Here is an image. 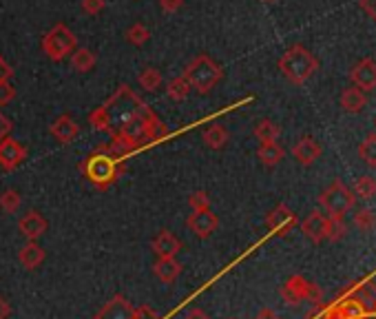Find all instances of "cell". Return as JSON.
Instances as JSON below:
<instances>
[{
	"mask_svg": "<svg viewBox=\"0 0 376 319\" xmlns=\"http://www.w3.org/2000/svg\"><path fill=\"white\" fill-rule=\"evenodd\" d=\"M146 106L148 104L142 102V98L129 85H119L107 102L89 113V125L100 133H109L113 138V135L122 133Z\"/></svg>",
	"mask_w": 376,
	"mask_h": 319,
	"instance_id": "obj_1",
	"label": "cell"
},
{
	"mask_svg": "<svg viewBox=\"0 0 376 319\" xmlns=\"http://www.w3.org/2000/svg\"><path fill=\"white\" fill-rule=\"evenodd\" d=\"M124 169L127 162H119L117 158H113L107 144H100L98 149H93L80 164V171L86 177V182H91L100 191L113 187L119 175L124 173Z\"/></svg>",
	"mask_w": 376,
	"mask_h": 319,
	"instance_id": "obj_2",
	"label": "cell"
},
{
	"mask_svg": "<svg viewBox=\"0 0 376 319\" xmlns=\"http://www.w3.org/2000/svg\"><path fill=\"white\" fill-rule=\"evenodd\" d=\"M279 71L292 85H304L319 71V60L304 44H294L279 58Z\"/></svg>",
	"mask_w": 376,
	"mask_h": 319,
	"instance_id": "obj_3",
	"label": "cell"
},
{
	"mask_svg": "<svg viewBox=\"0 0 376 319\" xmlns=\"http://www.w3.org/2000/svg\"><path fill=\"white\" fill-rule=\"evenodd\" d=\"M182 75L188 80L190 89L200 91V94H208V91L215 89V85H219V80L223 78V71L210 56L200 54L186 65Z\"/></svg>",
	"mask_w": 376,
	"mask_h": 319,
	"instance_id": "obj_4",
	"label": "cell"
},
{
	"mask_svg": "<svg viewBox=\"0 0 376 319\" xmlns=\"http://www.w3.org/2000/svg\"><path fill=\"white\" fill-rule=\"evenodd\" d=\"M319 206L328 218L343 220L348 215V211L356 206V197L350 187H345L341 180H335L321 195H319Z\"/></svg>",
	"mask_w": 376,
	"mask_h": 319,
	"instance_id": "obj_5",
	"label": "cell"
},
{
	"mask_svg": "<svg viewBox=\"0 0 376 319\" xmlns=\"http://www.w3.org/2000/svg\"><path fill=\"white\" fill-rule=\"evenodd\" d=\"M281 299L288 304V306H297V304H312V306H317V304L323 301V291L319 288V284L310 282L304 275H292L285 280V284L281 286Z\"/></svg>",
	"mask_w": 376,
	"mask_h": 319,
	"instance_id": "obj_6",
	"label": "cell"
},
{
	"mask_svg": "<svg viewBox=\"0 0 376 319\" xmlns=\"http://www.w3.org/2000/svg\"><path fill=\"white\" fill-rule=\"evenodd\" d=\"M75 49H78V38H75L71 29L63 23H58L42 36V51L47 54L49 60H56V63L65 60Z\"/></svg>",
	"mask_w": 376,
	"mask_h": 319,
	"instance_id": "obj_7",
	"label": "cell"
},
{
	"mask_svg": "<svg viewBox=\"0 0 376 319\" xmlns=\"http://www.w3.org/2000/svg\"><path fill=\"white\" fill-rule=\"evenodd\" d=\"M341 295L354 299L368 315H376V284L372 280H358L348 284L341 291Z\"/></svg>",
	"mask_w": 376,
	"mask_h": 319,
	"instance_id": "obj_8",
	"label": "cell"
},
{
	"mask_svg": "<svg viewBox=\"0 0 376 319\" xmlns=\"http://www.w3.org/2000/svg\"><path fill=\"white\" fill-rule=\"evenodd\" d=\"M299 224L297 215L290 211V206H285V204H277L273 211L266 215V226L270 231H273L275 235H288L294 226Z\"/></svg>",
	"mask_w": 376,
	"mask_h": 319,
	"instance_id": "obj_9",
	"label": "cell"
},
{
	"mask_svg": "<svg viewBox=\"0 0 376 319\" xmlns=\"http://www.w3.org/2000/svg\"><path fill=\"white\" fill-rule=\"evenodd\" d=\"M330 222H332V218H328L323 211H312L310 215L301 222V231H304V235L310 242H314V244H321V242L328 239Z\"/></svg>",
	"mask_w": 376,
	"mask_h": 319,
	"instance_id": "obj_10",
	"label": "cell"
},
{
	"mask_svg": "<svg viewBox=\"0 0 376 319\" xmlns=\"http://www.w3.org/2000/svg\"><path fill=\"white\" fill-rule=\"evenodd\" d=\"M186 226H188V231L195 235V237H200V239H206L210 237L215 231H217V226H219V220L213 211H193L188 220H186Z\"/></svg>",
	"mask_w": 376,
	"mask_h": 319,
	"instance_id": "obj_11",
	"label": "cell"
},
{
	"mask_svg": "<svg viewBox=\"0 0 376 319\" xmlns=\"http://www.w3.org/2000/svg\"><path fill=\"white\" fill-rule=\"evenodd\" d=\"M350 78H352V85L358 87L361 91H365V94L376 89V60L372 58L358 60L350 71Z\"/></svg>",
	"mask_w": 376,
	"mask_h": 319,
	"instance_id": "obj_12",
	"label": "cell"
},
{
	"mask_svg": "<svg viewBox=\"0 0 376 319\" xmlns=\"http://www.w3.org/2000/svg\"><path fill=\"white\" fill-rule=\"evenodd\" d=\"M27 160V149L13 138H5L0 142V166L5 171H13Z\"/></svg>",
	"mask_w": 376,
	"mask_h": 319,
	"instance_id": "obj_13",
	"label": "cell"
},
{
	"mask_svg": "<svg viewBox=\"0 0 376 319\" xmlns=\"http://www.w3.org/2000/svg\"><path fill=\"white\" fill-rule=\"evenodd\" d=\"M321 154H323V149L319 140H314L312 135H304V138H299L292 146V158L304 166L314 164L321 158Z\"/></svg>",
	"mask_w": 376,
	"mask_h": 319,
	"instance_id": "obj_14",
	"label": "cell"
},
{
	"mask_svg": "<svg viewBox=\"0 0 376 319\" xmlns=\"http://www.w3.org/2000/svg\"><path fill=\"white\" fill-rule=\"evenodd\" d=\"M96 319H135V306L127 297L115 295L98 311Z\"/></svg>",
	"mask_w": 376,
	"mask_h": 319,
	"instance_id": "obj_15",
	"label": "cell"
},
{
	"mask_svg": "<svg viewBox=\"0 0 376 319\" xmlns=\"http://www.w3.org/2000/svg\"><path fill=\"white\" fill-rule=\"evenodd\" d=\"M49 229L47 220H44L38 211H29L25 218H20L18 222V231L29 239V242H38L40 235H44Z\"/></svg>",
	"mask_w": 376,
	"mask_h": 319,
	"instance_id": "obj_16",
	"label": "cell"
},
{
	"mask_svg": "<svg viewBox=\"0 0 376 319\" xmlns=\"http://www.w3.org/2000/svg\"><path fill=\"white\" fill-rule=\"evenodd\" d=\"M49 133L53 135V138L60 144H69V142H73L75 138H78L80 127H78V123H75L71 115H60V118H56L53 123H51Z\"/></svg>",
	"mask_w": 376,
	"mask_h": 319,
	"instance_id": "obj_17",
	"label": "cell"
},
{
	"mask_svg": "<svg viewBox=\"0 0 376 319\" xmlns=\"http://www.w3.org/2000/svg\"><path fill=\"white\" fill-rule=\"evenodd\" d=\"M150 249L157 257H175L182 249V242H179L171 231H160L153 242H150Z\"/></svg>",
	"mask_w": 376,
	"mask_h": 319,
	"instance_id": "obj_18",
	"label": "cell"
},
{
	"mask_svg": "<svg viewBox=\"0 0 376 319\" xmlns=\"http://www.w3.org/2000/svg\"><path fill=\"white\" fill-rule=\"evenodd\" d=\"M341 106H343V111L345 113H361L368 106V94L365 91H361L358 87H348V89H343V94H341Z\"/></svg>",
	"mask_w": 376,
	"mask_h": 319,
	"instance_id": "obj_19",
	"label": "cell"
},
{
	"mask_svg": "<svg viewBox=\"0 0 376 319\" xmlns=\"http://www.w3.org/2000/svg\"><path fill=\"white\" fill-rule=\"evenodd\" d=\"M155 277L164 284H171L179 277V273H182V264H179L175 257H157V262L153 266Z\"/></svg>",
	"mask_w": 376,
	"mask_h": 319,
	"instance_id": "obj_20",
	"label": "cell"
},
{
	"mask_svg": "<svg viewBox=\"0 0 376 319\" xmlns=\"http://www.w3.org/2000/svg\"><path fill=\"white\" fill-rule=\"evenodd\" d=\"M44 257H47V253H44V249L38 244V242H27V244L18 253V260L27 270L38 268L44 262Z\"/></svg>",
	"mask_w": 376,
	"mask_h": 319,
	"instance_id": "obj_21",
	"label": "cell"
},
{
	"mask_svg": "<svg viewBox=\"0 0 376 319\" xmlns=\"http://www.w3.org/2000/svg\"><path fill=\"white\" fill-rule=\"evenodd\" d=\"M285 156V151L279 142H266V144H259L257 149V158L264 166H268V169H273V166H277Z\"/></svg>",
	"mask_w": 376,
	"mask_h": 319,
	"instance_id": "obj_22",
	"label": "cell"
},
{
	"mask_svg": "<svg viewBox=\"0 0 376 319\" xmlns=\"http://www.w3.org/2000/svg\"><path fill=\"white\" fill-rule=\"evenodd\" d=\"M98 63V58L91 49H84V47H78L73 54H71V67L78 71V73H89Z\"/></svg>",
	"mask_w": 376,
	"mask_h": 319,
	"instance_id": "obj_23",
	"label": "cell"
},
{
	"mask_svg": "<svg viewBox=\"0 0 376 319\" xmlns=\"http://www.w3.org/2000/svg\"><path fill=\"white\" fill-rule=\"evenodd\" d=\"M281 135V127L277 123H273V120H259L257 125H254V138H257L261 144L266 142H277Z\"/></svg>",
	"mask_w": 376,
	"mask_h": 319,
	"instance_id": "obj_24",
	"label": "cell"
},
{
	"mask_svg": "<svg viewBox=\"0 0 376 319\" xmlns=\"http://www.w3.org/2000/svg\"><path fill=\"white\" fill-rule=\"evenodd\" d=\"M202 140L206 142L208 149H223L226 144H228V131H226L221 125H210L204 133H202Z\"/></svg>",
	"mask_w": 376,
	"mask_h": 319,
	"instance_id": "obj_25",
	"label": "cell"
},
{
	"mask_svg": "<svg viewBox=\"0 0 376 319\" xmlns=\"http://www.w3.org/2000/svg\"><path fill=\"white\" fill-rule=\"evenodd\" d=\"M162 73L155 69V67H146V69H142L140 71V75H138V85L144 89V91H148V94H153V91H157L160 87H162Z\"/></svg>",
	"mask_w": 376,
	"mask_h": 319,
	"instance_id": "obj_26",
	"label": "cell"
},
{
	"mask_svg": "<svg viewBox=\"0 0 376 319\" xmlns=\"http://www.w3.org/2000/svg\"><path fill=\"white\" fill-rule=\"evenodd\" d=\"M354 226L361 233H372L376 229V213L370 206H363L354 213Z\"/></svg>",
	"mask_w": 376,
	"mask_h": 319,
	"instance_id": "obj_27",
	"label": "cell"
},
{
	"mask_svg": "<svg viewBox=\"0 0 376 319\" xmlns=\"http://www.w3.org/2000/svg\"><path fill=\"white\" fill-rule=\"evenodd\" d=\"M190 91H193V89H190V85H188V80L184 78V75H175V78L167 85V94H169V98L175 100V102L186 100Z\"/></svg>",
	"mask_w": 376,
	"mask_h": 319,
	"instance_id": "obj_28",
	"label": "cell"
},
{
	"mask_svg": "<svg viewBox=\"0 0 376 319\" xmlns=\"http://www.w3.org/2000/svg\"><path fill=\"white\" fill-rule=\"evenodd\" d=\"M358 158L363 160L370 169H376V133L365 135V140L358 144Z\"/></svg>",
	"mask_w": 376,
	"mask_h": 319,
	"instance_id": "obj_29",
	"label": "cell"
},
{
	"mask_svg": "<svg viewBox=\"0 0 376 319\" xmlns=\"http://www.w3.org/2000/svg\"><path fill=\"white\" fill-rule=\"evenodd\" d=\"M352 193H354V197H361V200H372L376 195V180L372 175L358 177L352 187Z\"/></svg>",
	"mask_w": 376,
	"mask_h": 319,
	"instance_id": "obj_30",
	"label": "cell"
},
{
	"mask_svg": "<svg viewBox=\"0 0 376 319\" xmlns=\"http://www.w3.org/2000/svg\"><path fill=\"white\" fill-rule=\"evenodd\" d=\"M150 38V32H148V27L142 25V23H135L129 27V32H127V40L131 44H135V47H142V44H146Z\"/></svg>",
	"mask_w": 376,
	"mask_h": 319,
	"instance_id": "obj_31",
	"label": "cell"
},
{
	"mask_svg": "<svg viewBox=\"0 0 376 319\" xmlns=\"http://www.w3.org/2000/svg\"><path fill=\"white\" fill-rule=\"evenodd\" d=\"M22 204V197L18 191H13V189H7L0 193V208H3L5 213H16Z\"/></svg>",
	"mask_w": 376,
	"mask_h": 319,
	"instance_id": "obj_32",
	"label": "cell"
},
{
	"mask_svg": "<svg viewBox=\"0 0 376 319\" xmlns=\"http://www.w3.org/2000/svg\"><path fill=\"white\" fill-rule=\"evenodd\" d=\"M188 206L193 211H208L210 208V197L206 191H195L188 195Z\"/></svg>",
	"mask_w": 376,
	"mask_h": 319,
	"instance_id": "obj_33",
	"label": "cell"
},
{
	"mask_svg": "<svg viewBox=\"0 0 376 319\" xmlns=\"http://www.w3.org/2000/svg\"><path fill=\"white\" fill-rule=\"evenodd\" d=\"M348 233V226L343 224V220H332L330 222V233H328V239L330 242H341Z\"/></svg>",
	"mask_w": 376,
	"mask_h": 319,
	"instance_id": "obj_34",
	"label": "cell"
},
{
	"mask_svg": "<svg viewBox=\"0 0 376 319\" xmlns=\"http://www.w3.org/2000/svg\"><path fill=\"white\" fill-rule=\"evenodd\" d=\"M13 98H16V89H13V85L9 80L0 82V106H7Z\"/></svg>",
	"mask_w": 376,
	"mask_h": 319,
	"instance_id": "obj_35",
	"label": "cell"
},
{
	"mask_svg": "<svg viewBox=\"0 0 376 319\" xmlns=\"http://www.w3.org/2000/svg\"><path fill=\"white\" fill-rule=\"evenodd\" d=\"M104 0H82V11L89 13V16H96V13H100L104 9Z\"/></svg>",
	"mask_w": 376,
	"mask_h": 319,
	"instance_id": "obj_36",
	"label": "cell"
},
{
	"mask_svg": "<svg viewBox=\"0 0 376 319\" xmlns=\"http://www.w3.org/2000/svg\"><path fill=\"white\" fill-rule=\"evenodd\" d=\"M135 319H162L157 311H153L150 306H146V304H142V306H135Z\"/></svg>",
	"mask_w": 376,
	"mask_h": 319,
	"instance_id": "obj_37",
	"label": "cell"
},
{
	"mask_svg": "<svg viewBox=\"0 0 376 319\" xmlns=\"http://www.w3.org/2000/svg\"><path fill=\"white\" fill-rule=\"evenodd\" d=\"M13 125H11V120L0 111V142H3L5 138H9V133H11Z\"/></svg>",
	"mask_w": 376,
	"mask_h": 319,
	"instance_id": "obj_38",
	"label": "cell"
},
{
	"mask_svg": "<svg viewBox=\"0 0 376 319\" xmlns=\"http://www.w3.org/2000/svg\"><path fill=\"white\" fill-rule=\"evenodd\" d=\"M182 5H184V0H160L162 11H167V13L179 11V9H182Z\"/></svg>",
	"mask_w": 376,
	"mask_h": 319,
	"instance_id": "obj_39",
	"label": "cell"
},
{
	"mask_svg": "<svg viewBox=\"0 0 376 319\" xmlns=\"http://www.w3.org/2000/svg\"><path fill=\"white\" fill-rule=\"evenodd\" d=\"M13 75V69H11V65L7 63V60H3L0 58V82H7L9 78Z\"/></svg>",
	"mask_w": 376,
	"mask_h": 319,
	"instance_id": "obj_40",
	"label": "cell"
},
{
	"mask_svg": "<svg viewBox=\"0 0 376 319\" xmlns=\"http://www.w3.org/2000/svg\"><path fill=\"white\" fill-rule=\"evenodd\" d=\"M361 9H363L372 20H376V0H361Z\"/></svg>",
	"mask_w": 376,
	"mask_h": 319,
	"instance_id": "obj_41",
	"label": "cell"
},
{
	"mask_svg": "<svg viewBox=\"0 0 376 319\" xmlns=\"http://www.w3.org/2000/svg\"><path fill=\"white\" fill-rule=\"evenodd\" d=\"M254 319H281L273 308H261L257 315H254Z\"/></svg>",
	"mask_w": 376,
	"mask_h": 319,
	"instance_id": "obj_42",
	"label": "cell"
},
{
	"mask_svg": "<svg viewBox=\"0 0 376 319\" xmlns=\"http://www.w3.org/2000/svg\"><path fill=\"white\" fill-rule=\"evenodd\" d=\"M11 315V306H9V301L5 297H0V319H9Z\"/></svg>",
	"mask_w": 376,
	"mask_h": 319,
	"instance_id": "obj_43",
	"label": "cell"
},
{
	"mask_svg": "<svg viewBox=\"0 0 376 319\" xmlns=\"http://www.w3.org/2000/svg\"><path fill=\"white\" fill-rule=\"evenodd\" d=\"M186 319H210V317L202 308H190L188 315H186Z\"/></svg>",
	"mask_w": 376,
	"mask_h": 319,
	"instance_id": "obj_44",
	"label": "cell"
},
{
	"mask_svg": "<svg viewBox=\"0 0 376 319\" xmlns=\"http://www.w3.org/2000/svg\"><path fill=\"white\" fill-rule=\"evenodd\" d=\"M261 3H277V0H261Z\"/></svg>",
	"mask_w": 376,
	"mask_h": 319,
	"instance_id": "obj_45",
	"label": "cell"
},
{
	"mask_svg": "<svg viewBox=\"0 0 376 319\" xmlns=\"http://www.w3.org/2000/svg\"><path fill=\"white\" fill-rule=\"evenodd\" d=\"M365 319H376V315H370V317H365Z\"/></svg>",
	"mask_w": 376,
	"mask_h": 319,
	"instance_id": "obj_46",
	"label": "cell"
},
{
	"mask_svg": "<svg viewBox=\"0 0 376 319\" xmlns=\"http://www.w3.org/2000/svg\"><path fill=\"white\" fill-rule=\"evenodd\" d=\"M228 319H237V317H228Z\"/></svg>",
	"mask_w": 376,
	"mask_h": 319,
	"instance_id": "obj_47",
	"label": "cell"
}]
</instances>
